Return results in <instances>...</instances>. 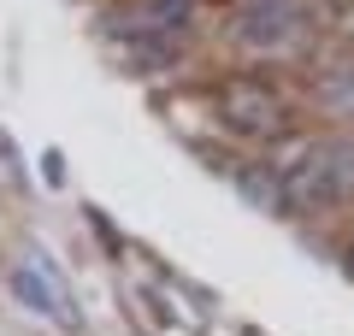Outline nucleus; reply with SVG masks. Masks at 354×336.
<instances>
[{"mask_svg": "<svg viewBox=\"0 0 354 336\" xmlns=\"http://www.w3.org/2000/svg\"><path fill=\"white\" fill-rule=\"evenodd\" d=\"M278 183L290 212H313V207H337L354 195V142H307L278 165Z\"/></svg>", "mask_w": 354, "mask_h": 336, "instance_id": "f257e3e1", "label": "nucleus"}, {"mask_svg": "<svg viewBox=\"0 0 354 336\" xmlns=\"http://www.w3.org/2000/svg\"><path fill=\"white\" fill-rule=\"evenodd\" d=\"M218 118L242 142H278L290 130V100L266 83V77H230L218 88Z\"/></svg>", "mask_w": 354, "mask_h": 336, "instance_id": "f03ea898", "label": "nucleus"}, {"mask_svg": "<svg viewBox=\"0 0 354 336\" xmlns=\"http://www.w3.org/2000/svg\"><path fill=\"white\" fill-rule=\"evenodd\" d=\"M230 36L254 53H283L301 36V0H248L230 18Z\"/></svg>", "mask_w": 354, "mask_h": 336, "instance_id": "7ed1b4c3", "label": "nucleus"}, {"mask_svg": "<svg viewBox=\"0 0 354 336\" xmlns=\"http://www.w3.org/2000/svg\"><path fill=\"white\" fill-rule=\"evenodd\" d=\"M189 18L195 0H124L118 30L124 36H177V30H189Z\"/></svg>", "mask_w": 354, "mask_h": 336, "instance_id": "20e7f679", "label": "nucleus"}, {"mask_svg": "<svg viewBox=\"0 0 354 336\" xmlns=\"http://www.w3.org/2000/svg\"><path fill=\"white\" fill-rule=\"evenodd\" d=\"M24 265L41 277V283H48V295H53V324H59L65 336H83V324H88V319H83V307H77V289H71V277L59 272V260H53L48 248H30V254H24Z\"/></svg>", "mask_w": 354, "mask_h": 336, "instance_id": "39448f33", "label": "nucleus"}, {"mask_svg": "<svg viewBox=\"0 0 354 336\" xmlns=\"http://www.w3.org/2000/svg\"><path fill=\"white\" fill-rule=\"evenodd\" d=\"M113 53L130 65V71H165L177 65V36H113Z\"/></svg>", "mask_w": 354, "mask_h": 336, "instance_id": "423d86ee", "label": "nucleus"}, {"mask_svg": "<svg viewBox=\"0 0 354 336\" xmlns=\"http://www.w3.org/2000/svg\"><path fill=\"white\" fill-rule=\"evenodd\" d=\"M236 189L254 200V207H266V212H290V200H283V183H278V171H260V165H236Z\"/></svg>", "mask_w": 354, "mask_h": 336, "instance_id": "0eeeda50", "label": "nucleus"}, {"mask_svg": "<svg viewBox=\"0 0 354 336\" xmlns=\"http://www.w3.org/2000/svg\"><path fill=\"white\" fill-rule=\"evenodd\" d=\"M319 106L337 112V118H354V71H330V77H319Z\"/></svg>", "mask_w": 354, "mask_h": 336, "instance_id": "6e6552de", "label": "nucleus"}, {"mask_svg": "<svg viewBox=\"0 0 354 336\" xmlns=\"http://www.w3.org/2000/svg\"><path fill=\"white\" fill-rule=\"evenodd\" d=\"M12 295L24 301L30 312H41V319L53 324V295H48V283H41V277L30 272V265H12Z\"/></svg>", "mask_w": 354, "mask_h": 336, "instance_id": "1a4fd4ad", "label": "nucleus"}, {"mask_svg": "<svg viewBox=\"0 0 354 336\" xmlns=\"http://www.w3.org/2000/svg\"><path fill=\"white\" fill-rule=\"evenodd\" d=\"M0 165L18 177V153H12V136H6V124H0Z\"/></svg>", "mask_w": 354, "mask_h": 336, "instance_id": "9d476101", "label": "nucleus"}, {"mask_svg": "<svg viewBox=\"0 0 354 336\" xmlns=\"http://www.w3.org/2000/svg\"><path fill=\"white\" fill-rule=\"evenodd\" d=\"M342 265H348V277H354V248H348V254H342Z\"/></svg>", "mask_w": 354, "mask_h": 336, "instance_id": "9b49d317", "label": "nucleus"}]
</instances>
